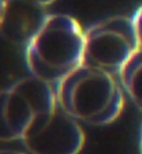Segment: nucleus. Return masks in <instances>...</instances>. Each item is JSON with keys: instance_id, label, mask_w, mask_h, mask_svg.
<instances>
[{"instance_id": "1", "label": "nucleus", "mask_w": 142, "mask_h": 154, "mask_svg": "<svg viewBox=\"0 0 142 154\" xmlns=\"http://www.w3.org/2000/svg\"><path fill=\"white\" fill-rule=\"evenodd\" d=\"M84 56L85 31L67 14H50L25 46L31 75L54 86L84 65Z\"/></svg>"}, {"instance_id": "2", "label": "nucleus", "mask_w": 142, "mask_h": 154, "mask_svg": "<svg viewBox=\"0 0 142 154\" xmlns=\"http://www.w3.org/2000/svg\"><path fill=\"white\" fill-rule=\"evenodd\" d=\"M57 103L70 117L88 125L102 126L118 118L124 94L114 75L82 65L56 86Z\"/></svg>"}, {"instance_id": "3", "label": "nucleus", "mask_w": 142, "mask_h": 154, "mask_svg": "<svg viewBox=\"0 0 142 154\" xmlns=\"http://www.w3.org/2000/svg\"><path fill=\"white\" fill-rule=\"evenodd\" d=\"M139 50L141 42L132 18L114 15L85 29L84 65L116 76Z\"/></svg>"}, {"instance_id": "4", "label": "nucleus", "mask_w": 142, "mask_h": 154, "mask_svg": "<svg viewBox=\"0 0 142 154\" xmlns=\"http://www.w3.org/2000/svg\"><path fill=\"white\" fill-rule=\"evenodd\" d=\"M57 104L56 86L42 79L31 75L11 83L2 90L0 140H22L32 119Z\"/></svg>"}, {"instance_id": "5", "label": "nucleus", "mask_w": 142, "mask_h": 154, "mask_svg": "<svg viewBox=\"0 0 142 154\" xmlns=\"http://www.w3.org/2000/svg\"><path fill=\"white\" fill-rule=\"evenodd\" d=\"M21 142L29 154H79L85 133L79 122L57 104L32 119Z\"/></svg>"}, {"instance_id": "6", "label": "nucleus", "mask_w": 142, "mask_h": 154, "mask_svg": "<svg viewBox=\"0 0 142 154\" xmlns=\"http://www.w3.org/2000/svg\"><path fill=\"white\" fill-rule=\"evenodd\" d=\"M50 2H2L0 28L4 39L14 45H28L46 22Z\"/></svg>"}, {"instance_id": "7", "label": "nucleus", "mask_w": 142, "mask_h": 154, "mask_svg": "<svg viewBox=\"0 0 142 154\" xmlns=\"http://www.w3.org/2000/svg\"><path fill=\"white\" fill-rule=\"evenodd\" d=\"M118 78L123 90L142 111V49L121 69Z\"/></svg>"}, {"instance_id": "8", "label": "nucleus", "mask_w": 142, "mask_h": 154, "mask_svg": "<svg viewBox=\"0 0 142 154\" xmlns=\"http://www.w3.org/2000/svg\"><path fill=\"white\" fill-rule=\"evenodd\" d=\"M132 21H134L135 28H137V33H138L139 42H141V49H142V6L135 11L134 17H132Z\"/></svg>"}, {"instance_id": "9", "label": "nucleus", "mask_w": 142, "mask_h": 154, "mask_svg": "<svg viewBox=\"0 0 142 154\" xmlns=\"http://www.w3.org/2000/svg\"><path fill=\"white\" fill-rule=\"evenodd\" d=\"M0 154H22L20 151H15V150H8V149H3L0 151Z\"/></svg>"}, {"instance_id": "10", "label": "nucleus", "mask_w": 142, "mask_h": 154, "mask_svg": "<svg viewBox=\"0 0 142 154\" xmlns=\"http://www.w3.org/2000/svg\"><path fill=\"white\" fill-rule=\"evenodd\" d=\"M139 149H141V154H142V129H141V139H139Z\"/></svg>"}]
</instances>
